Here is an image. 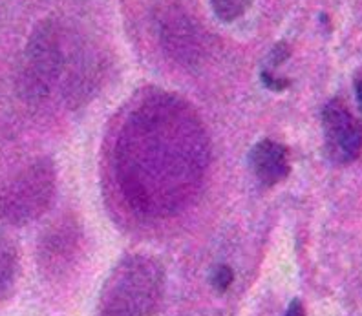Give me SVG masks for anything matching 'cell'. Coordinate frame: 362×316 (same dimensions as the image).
<instances>
[{
    "mask_svg": "<svg viewBox=\"0 0 362 316\" xmlns=\"http://www.w3.org/2000/svg\"><path fill=\"white\" fill-rule=\"evenodd\" d=\"M211 146L202 119L185 101L154 93L121 128L115 172L129 206L146 218L181 212L202 189Z\"/></svg>",
    "mask_w": 362,
    "mask_h": 316,
    "instance_id": "1",
    "label": "cell"
},
{
    "mask_svg": "<svg viewBox=\"0 0 362 316\" xmlns=\"http://www.w3.org/2000/svg\"><path fill=\"white\" fill-rule=\"evenodd\" d=\"M68 39L61 24L48 21L40 24L26 48L23 86L28 99H46L61 81L66 101L83 103L93 90L98 70L83 49L68 48Z\"/></svg>",
    "mask_w": 362,
    "mask_h": 316,
    "instance_id": "2",
    "label": "cell"
},
{
    "mask_svg": "<svg viewBox=\"0 0 362 316\" xmlns=\"http://www.w3.org/2000/svg\"><path fill=\"white\" fill-rule=\"evenodd\" d=\"M165 293V271L158 259L132 254L121 259L101 293V316H152Z\"/></svg>",
    "mask_w": 362,
    "mask_h": 316,
    "instance_id": "3",
    "label": "cell"
},
{
    "mask_svg": "<svg viewBox=\"0 0 362 316\" xmlns=\"http://www.w3.org/2000/svg\"><path fill=\"white\" fill-rule=\"evenodd\" d=\"M55 194V167L40 159L23 172L8 189L0 190V218L24 223L48 211Z\"/></svg>",
    "mask_w": 362,
    "mask_h": 316,
    "instance_id": "4",
    "label": "cell"
},
{
    "mask_svg": "<svg viewBox=\"0 0 362 316\" xmlns=\"http://www.w3.org/2000/svg\"><path fill=\"white\" fill-rule=\"evenodd\" d=\"M159 39L168 57L183 66H198L207 57L204 30L183 11L170 8L159 24Z\"/></svg>",
    "mask_w": 362,
    "mask_h": 316,
    "instance_id": "5",
    "label": "cell"
},
{
    "mask_svg": "<svg viewBox=\"0 0 362 316\" xmlns=\"http://www.w3.org/2000/svg\"><path fill=\"white\" fill-rule=\"evenodd\" d=\"M324 143L327 158L339 165H349L362 152V127L340 101H329L322 110Z\"/></svg>",
    "mask_w": 362,
    "mask_h": 316,
    "instance_id": "6",
    "label": "cell"
},
{
    "mask_svg": "<svg viewBox=\"0 0 362 316\" xmlns=\"http://www.w3.org/2000/svg\"><path fill=\"white\" fill-rule=\"evenodd\" d=\"M249 165L264 187H274L289 176V158L286 146L276 141L264 139L252 146Z\"/></svg>",
    "mask_w": 362,
    "mask_h": 316,
    "instance_id": "7",
    "label": "cell"
},
{
    "mask_svg": "<svg viewBox=\"0 0 362 316\" xmlns=\"http://www.w3.org/2000/svg\"><path fill=\"white\" fill-rule=\"evenodd\" d=\"M74 249H76V233H71V228L66 223L53 228L52 236H49L45 245L46 265L52 269L64 265L71 256V252H74Z\"/></svg>",
    "mask_w": 362,
    "mask_h": 316,
    "instance_id": "8",
    "label": "cell"
},
{
    "mask_svg": "<svg viewBox=\"0 0 362 316\" xmlns=\"http://www.w3.org/2000/svg\"><path fill=\"white\" fill-rule=\"evenodd\" d=\"M17 250L8 238L0 236V296H4L15 281Z\"/></svg>",
    "mask_w": 362,
    "mask_h": 316,
    "instance_id": "9",
    "label": "cell"
},
{
    "mask_svg": "<svg viewBox=\"0 0 362 316\" xmlns=\"http://www.w3.org/2000/svg\"><path fill=\"white\" fill-rule=\"evenodd\" d=\"M252 4V0H211L212 11L221 23H233L242 17Z\"/></svg>",
    "mask_w": 362,
    "mask_h": 316,
    "instance_id": "10",
    "label": "cell"
},
{
    "mask_svg": "<svg viewBox=\"0 0 362 316\" xmlns=\"http://www.w3.org/2000/svg\"><path fill=\"white\" fill-rule=\"evenodd\" d=\"M234 280V272L229 265H220L212 272V286L218 293H226Z\"/></svg>",
    "mask_w": 362,
    "mask_h": 316,
    "instance_id": "11",
    "label": "cell"
},
{
    "mask_svg": "<svg viewBox=\"0 0 362 316\" xmlns=\"http://www.w3.org/2000/svg\"><path fill=\"white\" fill-rule=\"evenodd\" d=\"M262 83L265 84V88L274 90V92H282V90H286L289 86V81L279 79V77H274L269 71H262Z\"/></svg>",
    "mask_w": 362,
    "mask_h": 316,
    "instance_id": "12",
    "label": "cell"
},
{
    "mask_svg": "<svg viewBox=\"0 0 362 316\" xmlns=\"http://www.w3.org/2000/svg\"><path fill=\"white\" fill-rule=\"evenodd\" d=\"M287 57H289V46H287L286 42H279V45L273 48V52H271L269 62L273 66H279V64H282Z\"/></svg>",
    "mask_w": 362,
    "mask_h": 316,
    "instance_id": "13",
    "label": "cell"
},
{
    "mask_svg": "<svg viewBox=\"0 0 362 316\" xmlns=\"http://www.w3.org/2000/svg\"><path fill=\"white\" fill-rule=\"evenodd\" d=\"M284 316H305L304 305H302L300 300H293V302L289 303L287 311L284 312Z\"/></svg>",
    "mask_w": 362,
    "mask_h": 316,
    "instance_id": "14",
    "label": "cell"
},
{
    "mask_svg": "<svg viewBox=\"0 0 362 316\" xmlns=\"http://www.w3.org/2000/svg\"><path fill=\"white\" fill-rule=\"evenodd\" d=\"M355 93H357V101H358V106H361V112H362V79L358 81L357 86H355Z\"/></svg>",
    "mask_w": 362,
    "mask_h": 316,
    "instance_id": "15",
    "label": "cell"
}]
</instances>
